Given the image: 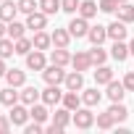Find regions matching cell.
Masks as SVG:
<instances>
[{
	"label": "cell",
	"instance_id": "cell-1",
	"mask_svg": "<svg viewBox=\"0 0 134 134\" xmlns=\"http://www.w3.org/2000/svg\"><path fill=\"white\" fill-rule=\"evenodd\" d=\"M76 129H92L95 126V113L90 110V105H84V108H76L74 110V121H71Z\"/></svg>",
	"mask_w": 134,
	"mask_h": 134
},
{
	"label": "cell",
	"instance_id": "cell-2",
	"mask_svg": "<svg viewBox=\"0 0 134 134\" xmlns=\"http://www.w3.org/2000/svg\"><path fill=\"white\" fill-rule=\"evenodd\" d=\"M66 74H69V71H63V66H58V63H50V66L42 69V79L47 84H63Z\"/></svg>",
	"mask_w": 134,
	"mask_h": 134
},
{
	"label": "cell",
	"instance_id": "cell-3",
	"mask_svg": "<svg viewBox=\"0 0 134 134\" xmlns=\"http://www.w3.org/2000/svg\"><path fill=\"white\" fill-rule=\"evenodd\" d=\"M8 116H11V124H13V126H26V121L32 118V116H29V108H26L24 103L11 105V113H8Z\"/></svg>",
	"mask_w": 134,
	"mask_h": 134
},
{
	"label": "cell",
	"instance_id": "cell-4",
	"mask_svg": "<svg viewBox=\"0 0 134 134\" xmlns=\"http://www.w3.org/2000/svg\"><path fill=\"white\" fill-rule=\"evenodd\" d=\"M24 58H26V69H29V71H42L45 66H47L45 50H32V53H26Z\"/></svg>",
	"mask_w": 134,
	"mask_h": 134
},
{
	"label": "cell",
	"instance_id": "cell-5",
	"mask_svg": "<svg viewBox=\"0 0 134 134\" xmlns=\"http://www.w3.org/2000/svg\"><path fill=\"white\" fill-rule=\"evenodd\" d=\"M71 66H74L76 71H82V74H84V71H90L92 66H95V63H92V58H90V50H79L76 55H71Z\"/></svg>",
	"mask_w": 134,
	"mask_h": 134
},
{
	"label": "cell",
	"instance_id": "cell-6",
	"mask_svg": "<svg viewBox=\"0 0 134 134\" xmlns=\"http://www.w3.org/2000/svg\"><path fill=\"white\" fill-rule=\"evenodd\" d=\"M45 26H47V13H42L40 8H37L34 13H26V29L40 32V29H45Z\"/></svg>",
	"mask_w": 134,
	"mask_h": 134
},
{
	"label": "cell",
	"instance_id": "cell-7",
	"mask_svg": "<svg viewBox=\"0 0 134 134\" xmlns=\"http://www.w3.org/2000/svg\"><path fill=\"white\" fill-rule=\"evenodd\" d=\"M69 32H71V37H87V32H90V21L84 19V16H74L71 19V24H69Z\"/></svg>",
	"mask_w": 134,
	"mask_h": 134
},
{
	"label": "cell",
	"instance_id": "cell-8",
	"mask_svg": "<svg viewBox=\"0 0 134 134\" xmlns=\"http://www.w3.org/2000/svg\"><path fill=\"white\" fill-rule=\"evenodd\" d=\"M63 84H66V90H74V92H82V90H84V74L74 69V71H69V74H66Z\"/></svg>",
	"mask_w": 134,
	"mask_h": 134
},
{
	"label": "cell",
	"instance_id": "cell-9",
	"mask_svg": "<svg viewBox=\"0 0 134 134\" xmlns=\"http://www.w3.org/2000/svg\"><path fill=\"white\" fill-rule=\"evenodd\" d=\"M105 87H108V92H105V95L110 97V103H124V95H126L124 82H116V79H113V82H108Z\"/></svg>",
	"mask_w": 134,
	"mask_h": 134
},
{
	"label": "cell",
	"instance_id": "cell-10",
	"mask_svg": "<svg viewBox=\"0 0 134 134\" xmlns=\"http://www.w3.org/2000/svg\"><path fill=\"white\" fill-rule=\"evenodd\" d=\"M60 100H63L60 84H47V90H42V103H47V105H58Z\"/></svg>",
	"mask_w": 134,
	"mask_h": 134
},
{
	"label": "cell",
	"instance_id": "cell-11",
	"mask_svg": "<svg viewBox=\"0 0 134 134\" xmlns=\"http://www.w3.org/2000/svg\"><path fill=\"white\" fill-rule=\"evenodd\" d=\"M129 55H131V53H129V45H126L124 40H113V47H110V58H113V60H118V63H124Z\"/></svg>",
	"mask_w": 134,
	"mask_h": 134
},
{
	"label": "cell",
	"instance_id": "cell-12",
	"mask_svg": "<svg viewBox=\"0 0 134 134\" xmlns=\"http://www.w3.org/2000/svg\"><path fill=\"white\" fill-rule=\"evenodd\" d=\"M29 116H32V121H40V124H45L53 113L47 110V103H34V105H29Z\"/></svg>",
	"mask_w": 134,
	"mask_h": 134
},
{
	"label": "cell",
	"instance_id": "cell-13",
	"mask_svg": "<svg viewBox=\"0 0 134 134\" xmlns=\"http://www.w3.org/2000/svg\"><path fill=\"white\" fill-rule=\"evenodd\" d=\"M87 40H90L92 45H103V42L108 40V26H100V24L90 26V32H87Z\"/></svg>",
	"mask_w": 134,
	"mask_h": 134
},
{
	"label": "cell",
	"instance_id": "cell-14",
	"mask_svg": "<svg viewBox=\"0 0 134 134\" xmlns=\"http://www.w3.org/2000/svg\"><path fill=\"white\" fill-rule=\"evenodd\" d=\"M19 95H21V103H24V105H34V103H40V100H42V92H40L37 87H26V84L21 87V92H19Z\"/></svg>",
	"mask_w": 134,
	"mask_h": 134
},
{
	"label": "cell",
	"instance_id": "cell-15",
	"mask_svg": "<svg viewBox=\"0 0 134 134\" xmlns=\"http://www.w3.org/2000/svg\"><path fill=\"white\" fill-rule=\"evenodd\" d=\"M16 13H19V3H13V0H3V3H0V19H3L5 24L13 21Z\"/></svg>",
	"mask_w": 134,
	"mask_h": 134
},
{
	"label": "cell",
	"instance_id": "cell-16",
	"mask_svg": "<svg viewBox=\"0 0 134 134\" xmlns=\"http://www.w3.org/2000/svg\"><path fill=\"white\" fill-rule=\"evenodd\" d=\"M50 37H53V45H55V47H69V45H71V32H69V26H66V29H53Z\"/></svg>",
	"mask_w": 134,
	"mask_h": 134
},
{
	"label": "cell",
	"instance_id": "cell-17",
	"mask_svg": "<svg viewBox=\"0 0 134 134\" xmlns=\"http://www.w3.org/2000/svg\"><path fill=\"white\" fill-rule=\"evenodd\" d=\"M126 34H129V29H126V24L121 19H116L108 26V40H126Z\"/></svg>",
	"mask_w": 134,
	"mask_h": 134
},
{
	"label": "cell",
	"instance_id": "cell-18",
	"mask_svg": "<svg viewBox=\"0 0 134 134\" xmlns=\"http://www.w3.org/2000/svg\"><path fill=\"white\" fill-rule=\"evenodd\" d=\"M5 82H8L11 87H16V90H19V87H24V84H26V74H24L21 69H8V71H5Z\"/></svg>",
	"mask_w": 134,
	"mask_h": 134
},
{
	"label": "cell",
	"instance_id": "cell-19",
	"mask_svg": "<svg viewBox=\"0 0 134 134\" xmlns=\"http://www.w3.org/2000/svg\"><path fill=\"white\" fill-rule=\"evenodd\" d=\"M50 63H58V66H69L71 63V53H69V47H55L53 53H50Z\"/></svg>",
	"mask_w": 134,
	"mask_h": 134
},
{
	"label": "cell",
	"instance_id": "cell-20",
	"mask_svg": "<svg viewBox=\"0 0 134 134\" xmlns=\"http://www.w3.org/2000/svg\"><path fill=\"white\" fill-rule=\"evenodd\" d=\"M0 103H3V105H8V108H11V105H16V103H21V95L16 92V87H11V84H8L5 90H0Z\"/></svg>",
	"mask_w": 134,
	"mask_h": 134
},
{
	"label": "cell",
	"instance_id": "cell-21",
	"mask_svg": "<svg viewBox=\"0 0 134 134\" xmlns=\"http://www.w3.org/2000/svg\"><path fill=\"white\" fill-rule=\"evenodd\" d=\"M32 42H34V50H50V45H53V37H50L45 29H40V32H34Z\"/></svg>",
	"mask_w": 134,
	"mask_h": 134
},
{
	"label": "cell",
	"instance_id": "cell-22",
	"mask_svg": "<svg viewBox=\"0 0 134 134\" xmlns=\"http://www.w3.org/2000/svg\"><path fill=\"white\" fill-rule=\"evenodd\" d=\"M100 100H103V92H97V87H90V90H82V103H84V105L95 108V105H100Z\"/></svg>",
	"mask_w": 134,
	"mask_h": 134
},
{
	"label": "cell",
	"instance_id": "cell-23",
	"mask_svg": "<svg viewBox=\"0 0 134 134\" xmlns=\"http://www.w3.org/2000/svg\"><path fill=\"white\" fill-rule=\"evenodd\" d=\"M60 103L69 108V110H76V108H82V95H79V92H74V90H66Z\"/></svg>",
	"mask_w": 134,
	"mask_h": 134
},
{
	"label": "cell",
	"instance_id": "cell-24",
	"mask_svg": "<svg viewBox=\"0 0 134 134\" xmlns=\"http://www.w3.org/2000/svg\"><path fill=\"white\" fill-rule=\"evenodd\" d=\"M71 113H74V110H69L66 105H63V108H58V110L53 113V124H58V126H63V129H66V126L74 121V116H71Z\"/></svg>",
	"mask_w": 134,
	"mask_h": 134
},
{
	"label": "cell",
	"instance_id": "cell-25",
	"mask_svg": "<svg viewBox=\"0 0 134 134\" xmlns=\"http://www.w3.org/2000/svg\"><path fill=\"white\" fill-rule=\"evenodd\" d=\"M97 11H100V5L95 3V0H82V5H79V16H84L87 21H90V19H95V16H97Z\"/></svg>",
	"mask_w": 134,
	"mask_h": 134
},
{
	"label": "cell",
	"instance_id": "cell-26",
	"mask_svg": "<svg viewBox=\"0 0 134 134\" xmlns=\"http://www.w3.org/2000/svg\"><path fill=\"white\" fill-rule=\"evenodd\" d=\"M95 82L97 84H108V82H113V69L110 66H97V71H95Z\"/></svg>",
	"mask_w": 134,
	"mask_h": 134
},
{
	"label": "cell",
	"instance_id": "cell-27",
	"mask_svg": "<svg viewBox=\"0 0 134 134\" xmlns=\"http://www.w3.org/2000/svg\"><path fill=\"white\" fill-rule=\"evenodd\" d=\"M116 16H118L124 24H131V21H134V5H131V3H121L118 11H116Z\"/></svg>",
	"mask_w": 134,
	"mask_h": 134
},
{
	"label": "cell",
	"instance_id": "cell-28",
	"mask_svg": "<svg viewBox=\"0 0 134 134\" xmlns=\"http://www.w3.org/2000/svg\"><path fill=\"white\" fill-rule=\"evenodd\" d=\"M26 34V24H21V21H8V37L11 40H19V37H24Z\"/></svg>",
	"mask_w": 134,
	"mask_h": 134
},
{
	"label": "cell",
	"instance_id": "cell-29",
	"mask_svg": "<svg viewBox=\"0 0 134 134\" xmlns=\"http://www.w3.org/2000/svg\"><path fill=\"white\" fill-rule=\"evenodd\" d=\"M13 45H16V55H26L34 50V42L29 37H19V40H13Z\"/></svg>",
	"mask_w": 134,
	"mask_h": 134
},
{
	"label": "cell",
	"instance_id": "cell-30",
	"mask_svg": "<svg viewBox=\"0 0 134 134\" xmlns=\"http://www.w3.org/2000/svg\"><path fill=\"white\" fill-rule=\"evenodd\" d=\"M95 124H97V129H113L116 126V118L110 116V110H105V113H97L95 116Z\"/></svg>",
	"mask_w": 134,
	"mask_h": 134
},
{
	"label": "cell",
	"instance_id": "cell-31",
	"mask_svg": "<svg viewBox=\"0 0 134 134\" xmlns=\"http://www.w3.org/2000/svg\"><path fill=\"white\" fill-rule=\"evenodd\" d=\"M90 58H92V63H95V66H103V63L108 60V53L103 50V45H92V50H90Z\"/></svg>",
	"mask_w": 134,
	"mask_h": 134
},
{
	"label": "cell",
	"instance_id": "cell-32",
	"mask_svg": "<svg viewBox=\"0 0 134 134\" xmlns=\"http://www.w3.org/2000/svg\"><path fill=\"white\" fill-rule=\"evenodd\" d=\"M108 110H110V116H113V118H116L118 124L129 118V110H126V105H124V103H113V105H110Z\"/></svg>",
	"mask_w": 134,
	"mask_h": 134
},
{
	"label": "cell",
	"instance_id": "cell-33",
	"mask_svg": "<svg viewBox=\"0 0 134 134\" xmlns=\"http://www.w3.org/2000/svg\"><path fill=\"white\" fill-rule=\"evenodd\" d=\"M16 53V45L11 37H0V58H11Z\"/></svg>",
	"mask_w": 134,
	"mask_h": 134
},
{
	"label": "cell",
	"instance_id": "cell-34",
	"mask_svg": "<svg viewBox=\"0 0 134 134\" xmlns=\"http://www.w3.org/2000/svg\"><path fill=\"white\" fill-rule=\"evenodd\" d=\"M40 11L47 16H55L60 11V0H40Z\"/></svg>",
	"mask_w": 134,
	"mask_h": 134
},
{
	"label": "cell",
	"instance_id": "cell-35",
	"mask_svg": "<svg viewBox=\"0 0 134 134\" xmlns=\"http://www.w3.org/2000/svg\"><path fill=\"white\" fill-rule=\"evenodd\" d=\"M79 5H82V0H60V11L63 13H71V16L79 13Z\"/></svg>",
	"mask_w": 134,
	"mask_h": 134
},
{
	"label": "cell",
	"instance_id": "cell-36",
	"mask_svg": "<svg viewBox=\"0 0 134 134\" xmlns=\"http://www.w3.org/2000/svg\"><path fill=\"white\" fill-rule=\"evenodd\" d=\"M19 3V13H34L40 8V0H16Z\"/></svg>",
	"mask_w": 134,
	"mask_h": 134
},
{
	"label": "cell",
	"instance_id": "cell-37",
	"mask_svg": "<svg viewBox=\"0 0 134 134\" xmlns=\"http://www.w3.org/2000/svg\"><path fill=\"white\" fill-rule=\"evenodd\" d=\"M97 5H100V11H103V13H116L121 3H118V0H100Z\"/></svg>",
	"mask_w": 134,
	"mask_h": 134
},
{
	"label": "cell",
	"instance_id": "cell-38",
	"mask_svg": "<svg viewBox=\"0 0 134 134\" xmlns=\"http://www.w3.org/2000/svg\"><path fill=\"white\" fill-rule=\"evenodd\" d=\"M24 131H26V134H42V131H45V124H40V121L26 124V126H24Z\"/></svg>",
	"mask_w": 134,
	"mask_h": 134
},
{
	"label": "cell",
	"instance_id": "cell-39",
	"mask_svg": "<svg viewBox=\"0 0 134 134\" xmlns=\"http://www.w3.org/2000/svg\"><path fill=\"white\" fill-rule=\"evenodd\" d=\"M11 116H0V134H8L11 131Z\"/></svg>",
	"mask_w": 134,
	"mask_h": 134
},
{
	"label": "cell",
	"instance_id": "cell-40",
	"mask_svg": "<svg viewBox=\"0 0 134 134\" xmlns=\"http://www.w3.org/2000/svg\"><path fill=\"white\" fill-rule=\"evenodd\" d=\"M124 87H126V92H134V71H129L124 76Z\"/></svg>",
	"mask_w": 134,
	"mask_h": 134
},
{
	"label": "cell",
	"instance_id": "cell-41",
	"mask_svg": "<svg viewBox=\"0 0 134 134\" xmlns=\"http://www.w3.org/2000/svg\"><path fill=\"white\" fill-rule=\"evenodd\" d=\"M0 37H8V24L0 19Z\"/></svg>",
	"mask_w": 134,
	"mask_h": 134
},
{
	"label": "cell",
	"instance_id": "cell-42",
	"mask_svg": "<svg viewBox=\"0 0 134 134\" xmlns=\"http://www.w3.org/2000/svg\"><path fill=\"white\" fill-rule=\"evenodd\" d=\"M5 71H8L5 69V58H0V79H5Z\"/></svg>",
	"mask_w": 134,
	"mask_h": 134
},
{
	"label": "cell",
	"instance_id": "cell-43",
	"mask_svg": "<svg viewBox=\"0 0 134 134\" xmlns=\"http://www.w3.org/2000/svg\"><path fill=\"white\" fill-rule=\"evenodd\" d=\"M129 53H131V55H134V40H131V42H129Z\"/></svg>",
	"mask_w": 134,
	"mask_h": 134
},
{
	"label": "cell",
	"instance_id": "cell-44",
	"mask_svg": "<svg viewBox=\"0 0 134 134\" xmlns=\"http://www.w3.org/2000/svg\"><path fill=\"white\" fill-rule=\"evenodd\" d=\"M118 3H129V0H118Z\"/></svg>",
	"mask_w": 134,
	"mask_h": 134
},
{
	"label": "cell",
	"instance_id": "cell-45",
	"mask_svg": "<svg viewBox=\"0 0 134 134\" xmlns=\"http://www.w3.org/2000/svg\"><path fill=\"white\" fill-rule=\"evenodd\" d=\"M0 3H3V0H0Z\"/></svg>",
	"mask_w": 134,
	"mask_h": 134
}]
</instances>
